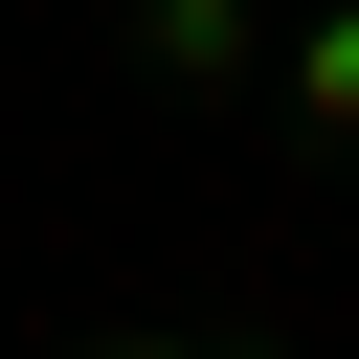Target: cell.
<instances>
[{
  "label": "cell",
  "mask_w": 359,
  "mask_h": 359,
  "mask_svg": "<svg viewBox=\"0 0 359 359\" xmlns=\"http://www.w3.org/2000/svg\"><path fill=\"white\" fill-rule=\"evenodd\" d=\"M135 67L157 90H247L269 67V0H135Z\"/></svg>",
  "instance_id": "6da1fadb"
},
{
  "label": "cell",
  "mask_w": 359,
  "mask_h": 359,
  "mask_svg": "<svg viewBox=\"0 0 359 359\" xmlns=\"http://www.w3.org/2000/svg\"><path fill=\"white\" fill-rule=\"evenodd\" d=\"M292 112H314V135H359V0H314V22H292Z\"/></svg>",
  "instance_id": "7a4b0ae2"
},
{
  "label": "cell",
  "mask_w": 359,
  "mask_h": 359,
  "mask_svg": "<svg viewBox=\"0 0 359 359\" xmlns=\"http://www.w3.org/2000/svg\"><path fill=\"white\" fill-rule=\"evenodd\" d=\"M112 359H247V337H112Z\"/></svg>",
  "instance_id": "3957f363"
}]
</instances>
